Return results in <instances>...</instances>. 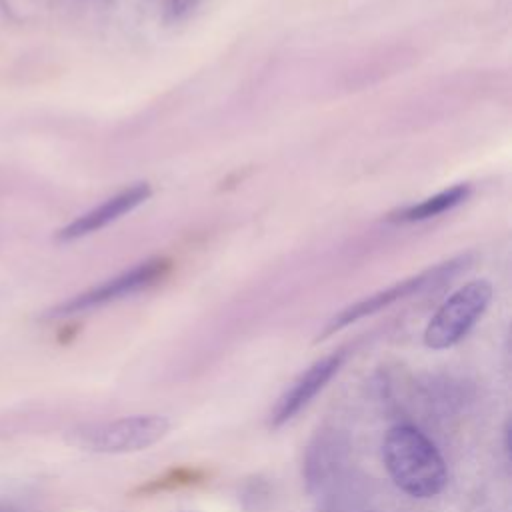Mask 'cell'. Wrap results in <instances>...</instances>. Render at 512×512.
<instances>
[{
  "label": "cell",
  "instance_id": "obj_6",
  "mask_svg": "<svg viewBox=\"0 0 512 512\" xmlns=\"http://www.w3.org/2000/svg\"><path fill=\"white\" fill-rule=\"evenodd\" d=\"M344 350L328 354L308 366L278 398L276 406L270 412V426L278 428L292 420L302 408L310 404V400L332 380V376L340 370L344 362Z\"/></svg>",
  "mask_w": 512,
  "mask_h": 512
},
{
  "label": "cell",
  "instance_id": "obj_5",
  "mask_svg": "<svg viewBox=\"0 0 512 512\" xmlns=\"http://www.w3.org/2000/svg\"><path fill=\"white\" fill-rule=\"evenodd\" d=\"M166 270H168V260H162V258L146 260V262L122 272L120 276L110 278L104 284L94 286V288L62 302L60 306H56L52 310V314L54 316H66V314H76V312H84V310L104 306L108 302H114L118 298H124L132 292H138V290L154 284L158 278L164 276Z\"/></svg>",
  "mask_w": 512,
  "mask_h": 512
},
{
  "label": "cell",
  "instance_id": "obj_1",
  "mask_svg": "<svg viewBox=\"0 0 512 512\" xmlns=\"http://www.w3.org/2000/svg\"><path fill=\"white\" fill-rule=\"evenodd\" d=\"M382 458L392 482L412 498L438 496L448 482L442 454L424 432L410 424H396L386 432Z\"/></svg>",
  "mask_w": 512,
  "mask_h": 512
},
{
  "label": "cell",
  "instance_id": "obj_2",
  "mask_svg": "<svg viewBox=\"0 0 512 512\" xmlns=\"http://www.w3.org/2000/svg\"><path fill=\"white\" fill-rule=\"evenodd\" d=\"M170 430V422L160 414H136L110 422L90 424L74 434V444L84 450L102 454L140 452L162 440Z\"/></svg>",
  "mask_w": 512,
  "mask_h": 512
},
{
  "label": "cell",
  "instance_id": "obj_9",
  "mask_svg": "<svg viewBox=\"0 0 512 512\" xmlns=\"http://www.w3.org/2000/svg\"><path fill=\"white\" fill-rule=\"evenodd\" d=\"M194 4H196V0H166L164 10L170 20H180L194 8Z\"/></svg>",
  "mask_w": 512,
  "mask_h": 512
},
{
  "label": "cell",
  "instance_id": "obj_3",
  "mask_svg": "<svg viewBox=\"0 0 512 512\" xmlns=\"http://www.w3.org/2000/svg\"><path fill=\"white\" fill-rule=\"evenodd\" d=\"M492 300V286L486 280H472L458 288L436 310L424 330V344L432 350H446L458 344L482 318Z\"/></svg>",
  "mask_w": 512,
  "mask_h": 512
},
{
  "label": "cell",
  "instance_id": "obj_7",
  "mask_svg": "<svg viewBox=\"0 0 512 512\" xmlns=\"http://www.w3.org/2000/svg\"><path fill=\"white\" fill-rule=\"evenodd\" d=\"M150 196H152L150 184L148 182H138V184L114 194L112 198L104 200L102 204L88 210L86 214L78 216L76 220H72L64 228H60L54 238L58 242H72V240L84 238L92 232H98L100 228L108 226L110 222L118 220L120 216L132 212L136 206L146 202Z\"/></svg>",
  "mask_w": 512,
  "mask_h": 512
},
{
  "label": "cell",
  "instance_id": "obj_4",
  "mask_svg": "<svg viewBox=\"0 0 512 512\" xmlns=\"http://www.w3.org/2000/svg\"><path fill=\"white\" fill-rule=\"evenodd\" d=\"M468 260H470L468 254L452 258V260H448V262H444L440 266H434V268H430V270H426V272H422L418 276L402 280V282H398V284H394L390 288H384V290H380V292H376L372 296H366V298L346 306L344 310H340L324 326V330L318 334V340H324V338L332 336L334 332L350 326L352 322H358L360 318L370 316V314H374V312H378V310H382V308H386V306H390V304H394V302H398V300H402L406 296L418 294V292H422L426 288H432L436 284H442V282L450 280L454 274H458L462 268H466Z\"/></svg>",
  "mask_w": 512,
  "mask_h": 512
},
{
  "label": "cell",
  "instance_id": "obj_8",
  "mask_svg": "<svg viewBox=\"0 0 512 512\" xmlns=\"http://www.w3.org/2000/svg\"><path fill=\"white\" fill-rule=\"evenodd\" d=\"M470 194V186L468 184H456L436 196H430L426 200H422L420 204H412L408 208L396 210L388 216V220L394 222H418V220H426L432 216H438L454 206H458L460 202H464Z\"/></svg>",
  "mask_w": 512,
  "mask_h": 512
}]
</instances>
